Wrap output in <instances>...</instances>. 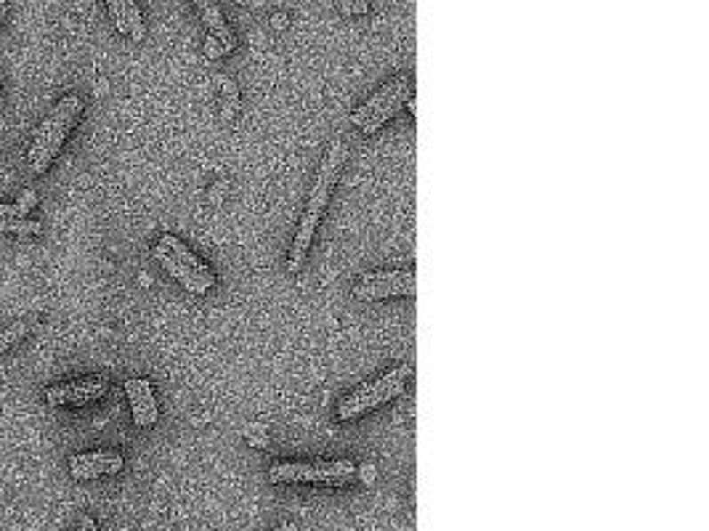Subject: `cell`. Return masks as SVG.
I'll return each instance as SVG.
<instances>
[{"label":"cell","mask_w":709,"mask_h":531,"mask_svg":"<svg viewBox=\"0 0 709 531\" xmlns=\"http://www.w3.org/2000/svg\"><path fill=\"white\" fill-rule=\"evenodd\" d=\"M341 165H343V141H333V147L327 149V155L322 160V168L317 173V181L311 186V194H309V202H306L301 226L295 231V242H293V250H290V258H287V271H293V274L301 271V266L306 263V253L311 247V239H314V231L319 226L322 210L330 202V194H333V186L338 181Z\"/></svg>","instance_id":"cell-1"},{"label":"cell","mask_w":709,"mask_h":531,"mask_svg":"<svg viewBox=\"0 0 709 531\" xmlns=\"http://www.w3.org/2000/svg\"><path fill=\"white\" fill-rule=\"evenodd\" d=\"M80 115H83V99L75 96V93H69V96L59 99L53 104V109L40 120V125L35 128L29 152H27L29 171L35 176H43L51 168V163L56 160V155L61 152L67 136L77 125Z\"/></svg>","instance_id":"cell-2"},{"label":"cell","mask_w":709,"mask_h":531,"mask_svg":"<svg viewBox=\"0 0 709 531\" xmlns=\"http://www.w3.org/2000/svg\"><path fill=\"white\" fill-rule=\"evenodd\" d=\"M356 465L351 460L333 463H282L269 468V479L274 484H330L341 487L354 479Z\"/></svg>","instance_id":"cell-3"},{"label":"cell","mask_w":709,"mask_h":531,"mask_svg":"<svg viewBox=\"0 0 709 531\" xmlns=\"http://www.w3.org/2000/svg\"><path fill=\"white\" fill-rule=\"evenodd\" d=\"M107 390H109V380L104 374H93V377L51 385L43 390V398L48 406H85V404L99 401Z\"/></svg>","instance_id":"cell-4"},{"label":"cell","mask_w":709,"mask_h":531,"mask_svg":"<svg viewBox=\"0 0 709 531\" xmlns=\"http://www.w3.org/2000/svg\"><path fill=\"white\" fill-rule=\"evenodd\" d=\"M35 205H37L35 189H24L16 202H0V234H19V237L40 234L43 223L27 218Z\"/></svg>","instance_id":"cell-5"},{"label":"cell","mask_w":709,"mask_h":531,"mask_svg":"<svg viewBox=\"0 0 709 531\" xmlns=\"http://www.w3.org/2000/svg\"><path fill=\"white\" fill-rule=\"evenodd\" d=\"M125 460L115 449H96V452H83L69 457V473L77 481H93L104 476H117L123 471Z\"/></svg>","instance_id":"cell-6"},{"label":"cell","mask_w":709,"mask_h":531,"mask_svg":"<svg viewBox=\"0 0 709 531\" xmlns=\"http://www.w3.org/2000/svg\"><path fill=\"white\" fill-rule=\"evenodd\" d=\"M125 396H128V404H131V414H133V422L139 428H149L157 422V398H155V388L149 380L144 377H128L125 380Z\"/></svg>","instance_id":"cell-7"},{"label":"cell","mask_w":709,"mask_h":531,"mask_svg":"<svg viewBox=\"0 0 709 531\" xmlns=\"http://www.w3.org/2000/svg\"><path fill=\"white\" fill-rule=\"evenodd\" d=\"M152 255L157 258V263H160V266H163V269H165V271H168L173 279H178V282H181V285H183L189 293H194V295H205L210 287H215V285H210L205 277H199L197 271H191L189 266H183L181 261H176V258H173V255H171V253H168L163 245H155V247H152Z\"/></svg>","instance_id":"cell-8"},{"label":"cell","mask_w":709,"mask_h":531,"mask_svg":"<svg viewBox=\"0 0 709 531\" xmlns=\"http://www.w3.org/2000/svg\"><path fill=\"white\" fill-rule=\"evenodd\" d=\"M407 88H409V75H399V77L388 80V83H385V85H383L377 93H372V96H369V99H367V101H364V104L356 109L354 115H351V123L361 128V125H364V123H367V120L375 115V112H380L385 104H391V101H393L399 93H404Z\"/></svg>","instance_id":"cell-9"},{"label":"cell","mask_w":709,"mask_h":531,"mask_svg":"<svg viewBox=\"0 0 709 531\" xmlns=\"http://www.w3.org/2000/svg\"><path fill=\"white\" fill-rule=\"evenodd\" d=\"M109 16L117 27V32H123L125 37L141 43L147 37V27H144V16L139 11L136 3L131 0H112L109 3Z\"/></svg>","instance_id":"cell-10"},{"label":"cell","mask_w":709,"mask_h":531,"mask_svg":"<svg viewBox=\"0 0 709 531\" xmlns=\"http://www.w3.org/2000/svg\"><path fill=\"white\" fill-rule=\"evenodd\" d=\"M409 374H412V364H401V366H396V369H391V372L380 374L377 380H372V382H364L361 388H356L354 393H349L343 401H359V398L380 396V393H385V390H391V388H399V385H404Z\"/></svg>","instance_id":"cell-11"},{"label":"cell","mask_w":709,"mask_h":531,"mask_svg":"<svg viewBox=\"0 0 709 531\" xmlns=\"http://www.w3.org/2000/svg\"><path fill=\"white\" fill-rule=\"evenodd\" d=\"M199 16H202L205 27L210 29L207 35H213L218 43H223V48H226V51H234V48H237V37L231 35L229 24H226V19H223L221 8H218L215 3H207V0H202V3H199Z\"/></svg>","instance_id":"cell-12"},{"label":"cell","mask_w":709,"mask_h":531,"mask_svg":"<svg viewBox=\"0 0 709 531\" xmlns=\"http://www.w3.org/2000/svg\"><path fill=\"white\" fill-rule=\"evenodd\" d=\"M157 245H163V247H165V250H168V253H171L176 261H181L183 266H189L191 271H197L199 277H205L210 285H215V282H218V279H215V274H213V271H210V269H207V266H205V263H202V261H199V258H197V255H194V253H191V250H189V247H186L181 239H178V237H173V234H163Z\"/></svg>","instance_id":"cell-13"},{"label":"cell","mask_w":709,"mask_h":531,"mask_svg":"<svg viewBox=\"0 0 709 531\" xmlns=\"http://www.w3.org/2000/svg\"><path fill=\"white\" fill-rule=\"evenodd\" d=\"M417 282L409 285H359L354 295L359 301H380V298H396V295H412L417 293Z\"/></svg>","instance_id":"cell-14"},{"label":"cell","mask_w":709,"mask_h":531,"mask_svg":"<svg viewBox=\"0 0 709 531\" xmlns=\"http://www.w3.org/2000/svg\"><path fill=\"white\" fill-rule=\"evenodd\" d=\"M409 99H412V91L407 88V91H404V93H399V96H396L391 104H385L380 112H375V115H372V117H369V120L361 125V131H364L367 136H369V133H375V131H380V128H383V125H385V123H388V120H391V117H393V115H396V112H399V109L407 104V101H409Z\"/></svg>","instance_id":"cell-15"},{"label":"cell","mask_w":709,"mask_h":531,"mask_svg":"<svg viewBox=\"0 0 709 531\" xmlns=\"http://www.w3.org/2000/svg\"><path fill=\"white\" fill-rule=\"evenodd\" d=\"M32 330H35V317H24V319L11 322L5 330H0V354L13 349L16 343H21Z\"/></svg>","instance_id":"cell-16"},{"label":"cell","mask_w":709,"mask_h":531,"mask_svg":"<svg viewBox=\"0 0 709 531\" xmlns=\"http://www.w3.org/2000/svg\"><path fill=\"white\" fill-rule=\"evenodd\" d=\"M215 83H218V85H221V91H223L221 120L231 123V120H234V115L239 112V88H237V83H234L231 77H223V75H218V77H215Z\"/></svg>","instance_id":"cell-17"},{"label":"cell","mask_w":709,"mask_h":531,"mask_svg":"<svg viewBox=\"0 0 709 531\" xmlns=\"http://www.w3.org/2000/svg\"><path fill=\"white\" fill-rule=\"evenodd\" d=\"M417 282L415 271H369L361 277L359 285H409Z\"/></svg>","instance_id":"cell-18"},{"label":"cell","mask_w":709,"mask_h":531,"mask_svg":"<svg viewBox=\"0 0 709 531\" xmlns=\"http://www.w3.org/2000/svg\"><path fill=\"white\" fill-rule=\"evenodd\" d=\"M245 438H247V444L255 447V449H263V447L269 444V433H266L263 425H247V428H245Z\"/></svg>","instance_id":"cell-19"},{"label":"cell","mask_w":709,"mask_h":531,"mask_svg":"<svg viewBox=\"0 0 709 531\" xmlns=\"http://www.w3.org/2000/svg\"><path fill=\"white\" fill-rule=\"evenodd\" d=\"M226 191H229V181H226V178H218V181L210 186V191H207L210 205H221V202L226 199Z\"/></svg>","instance_id":"cell-20"},{"label":"cell","mask_w":709,"mask_h":531,"mask_svg":"<svg viewBox=\"0 0 709 531\" xmlns=\"http://www.w3.org/2000/svg\"><path fill=\"white\" fill-rule=\"evenodd\" d=\"M202 48H205V56H207V59H218V56L229 53V51L223 48V43H218V40H215L213 35H207V37H205Z\"/></svg>","instance_id":"cell-21"},{"label":"cell","mask_w":709,"mask_h":531,"mask_svg":"<svg viewBox=\"0 0 709 531\" xmlns=\"http://www.w3.org/2000/svg\"><path fill=\"white\" fill-rule=\"evenodd\" d=\"M356 473H359V479H361V484H364V487H372V484L377 481V468H375V465H369V463H367V465H359V468H356Z\"/></svg>","instance_id":"cell-22"},{"label":"cell","mask_w":709,"mask_h":531,"mask_svg":"<svg viewBox=\"0 0 709 531\" xmlns=\"http://www.w3.org/2000/svg\"><path fill=\"white\" fill-rule=\"evenodd\" d=\"M341 8L346 13H367L369 11V3H364V0H346V3H341Z\"/></svg>","instance_id":"cell-23"},{"label":"cell","mask_w":709,"mask_h":531,"mask_svg":"<svg viewBox=\"0 0 709 531\" xmlns=\"http://www.w3.org/2000/svg\"><path fill=\"white\" fill-rule=\"evenodd\" d=\"M75 531H99V527H96V521H93L91 516H85V519L77 524V529Z\"/></svg>","instance_id":"cell-24"},{"label":"cell","mask_w":709,"mask_h":531,"mask_svg":"<svg viewBox=\"0 0 709 531\" xmlns=\"http://www.w3.org/2000/svg\"><path fill=\"white\" fill-rule=\"evenodd\" d=\"M271 27H274V29H285V27H287V16H285V13H274V16H271Z\"/></svg>","instance_id":"cell-25"},{"label":"cell","mask_w":709,"mask_h":531,"mask_svg":"<svg viewBox=\"0 0 709 531\" xmlns=\"http://www.w3.org/2000/svg\"><path fill=\"white\" fill-rule=\"evenodd\" d=\"M407 107H409V112H412V117H415V115H417V99L412 96V99L407 101Z\"/></svg>","instance_id":"cell-26"},{"label":"cell","mask_w":709,"mask_h":531,"mask_svg":"<svg viewBox=\"0 0 709 531\" xmlns=\"http://www.w3.org/2000/svg\"><path fill=\"white\" fill-rule=\"evenodd\" d=\"M139 285L149 287V285H152V277H149V274H139Z\"/></svg>","instance_id":"cell-27"},{"label":"cell","mask_w":709,"mask_h":531,"mask_svg":"<svg viewBox=\"0 0 709 531\" xmlns=\"http://www.w3.org/2000/svg\"><path fill=\"white\" fill-rule=\"evenodd\" d=\"M274 531H298V527L295 524H285V527H277Z\"/></svg>","instance_id":"cell-28"},{"label":"cell","mask_w":709,"mask_h":531,"mask_svg":"<svg viewBox=\"0 0 709 531\" xmlns=\"http://www.w3.org/2000/svg\"><path fill=\"white\" fill-rule=\"evenodd\" d=\"M5 11H8V5H5V3L0 0V24H3V19H5Z\"/></svg>","instance_id":"cell-29"},{"label":"cell","mask_w":709,"mask_h":531,"mask_svg":"<svg viewBox=\"0 0 709 531\" xmlns=\"http://www.w3.org/2000/svg\"><path fill=\"white\" fill-rule=\"evenodd\" d=\"M0 101H3V88H0Z\"/></svg>","instance_id":"cell-30"}]
</instances>
